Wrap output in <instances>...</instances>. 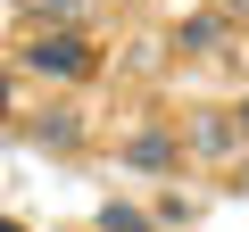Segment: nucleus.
<instances>
[{
	"mask_svg": "<svg viewBox=\"0 0 249 232\" xmlns=\"http://www.w3.org/2000/svg\"><path fill=\"white\" fill-rule=\"evenodd\" d=\"M25 66H34V75H58V83H83V75H91V42H83L75 25H50V33L25 42Z\"/></svg>",
	"mask_w": 249,
	"mask_h": 232,
	"instance_id": "nucleus-1",
	"label": "nucleus"
},
{
	"mask_svg": "<svg viewBox=\"0 0 249 232\" xmlns=\"http://www.w3.org/2000/svg\"><path fill=\"white\" fill-rule=\"evenodd\" d=\"M175 158H183L175 133H133V141H124V166H133V174H175Z\"/></svg>",
	"mask_w": 249,
	"mask_h": 232,
	"instance_id": "nucleus-2",
	"label": "nucleus"
},
{
	"mask_svg": "<svg viewBox=\"0 0 249 232\" xmlns=\"http://www.w3.org/2000/svg\"><path fill=\"white\" fill-rule=\"evenodd\" d=\"M100 232H150V215H142V207H108V215H100Z\"/></svg>",
	"mask_w": 249,
	"mask_h": 232,
	"instance_id": "nucleus-3",
	"label": "nucleus"
},
{
	"mask_svg": "<svg viewBox=\"0 0 249 232\" xmlns=\"http://www.w3.org/2000/svg\"><path fill=\"white\" fill-rule=\"evenodd\" d=\"M191 149H208V158H224V149H232V125H199V133H191Z\"/></svg>",
	"mask_w": 249,
	"mask_h": 232,
	"instance_id": "nucleus-4",
	"label": "nucleus"
},
{
	"mask_svg": "<svg viewBox=\"0 0 249 232\" xmlns=\"http://www.w3.org/2000/svg\"><path fill=\"white\" fill-rule=\"evenodd\" d=\"M25 9H34V17H42V9H50V17H67V9H75V0H25Z\"/></svg>",
	"mask_w": 249,
	"mask_h": 232,
	"instance_id": "nucleus-5",
	"label": "nucleus"
},
{
	"mask_svg": "<svg viewBox=\"0 0 249 232\" xmlns=\"http://www.w3.org/2000/svg\"><path fill=\"white\" fill-rule=\"evenodd\" d=\"M9 108H17V99H9V75H0V125H9Z\"/></svg>",
	"mask_w": 249,
	"mask_h": 232,
	"instance_id": "nucleus-6",
	"label": "nucleus"
},
{
	"mask_svg": "<svg viewBox=\"0 0 249 232\" xmlns=\"http://www.w3.org/2000/svg\"><path fill=\"white\" fill-rule=\"evenodd\" d=\"M0 232H25V224H9V215H0Z\"/></svg>",
	"mask_w": 249,
	"mask_h": 232,
	"instance_id": "nucleus-7",
	"label": "nucleus"
},
{
	"mask_svg": "<svg viewBox=\"0 0 249 232\" xmlns=\"http://www.w3.org/2000/svg\"><path fill=\"white\" fill-rule=\"evenodd\" d=\"M241 133H249V99H241Z\"/></svg>",
	"mask_w": 249,
	"mask_h": 232,
	"instance_id": "nucleus-8",
	"label": "nucleus"
},
{
	"mask_svg": "<svg viewBox=\"0 0 249 232\" xmlns=\"http://www.w3.org/2000/svg\"><path fill=\"white\" fill-rule=\"evenodd\" d=\"M224 9H249V0H224Z\"/></svg>",
	"mask_w": 249,
	"mask_h": 232,
	"instance_id": "nucleus-9",
	"label": "nucleus"
},
{
	"mask_svg": "<svg viewBox=\"0 0 249 232\" xmlns=\"http://www.w3.org/2000/svg\"><path fill=\"white\" fill-rule=\"evenodd\" d=\"M241 182H249V174H241Z\"/></svg>",
	"mask_w": 249,
	"mask_h": 232,
	"instance_id": "nucleus-10",
	"label": "nucleus"
}]
</instances>
